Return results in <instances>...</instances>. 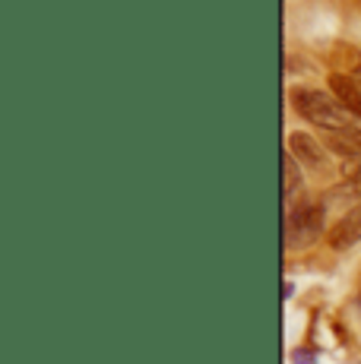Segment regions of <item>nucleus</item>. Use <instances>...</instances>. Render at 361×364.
<instances>
[{
  "mask_svg": "<svg viewBox=\"0 0 361 364\" xmlns=\"http://www.w3.org/2000/svg\"><path fill=\"white\" fill-rule=\"evenodd\" d=\"M289 99H291V108H295L304 121H311L314 127H320L323 133L326 130L358 127L355 114H349V111L336 102V95H326V92H317V89L298 86V89H291Z\"/></svg>",
  "mask_w": 361,
  "mask_h": 364,
  "instance_id": "nucleus-1",
  "label": "nucleus"
},
{
  "mask_svg": "<svg viewBox=\"0 0 361 364\" xmlns=\"http://www.w3.org/2000/svg\"><path fill=\"white\" fill-rule=\"evenodd\" d=\"M326 206L323 203H301V206L289 209L286 215V247L304 250L323 235Z\"/></svg>",
  "mask_w": 361,
  "mask_h": 364,
  "instance_id": "nucleus-2",
  "label": "nucleus"
},
{
  "mask_svg": "<svg viewBox=\"0 0 361 364\" xmlns=\"http://www.w3.org/2000/svg\"><path fill=\"white\" fill-rule=\"evenodd\" d=\"M326 241H330L333 250H349V247H355V244L361 241V206L349 209V213H345L343 219H339L336 225L330 228Z\"/></svg>",
  "mask_w": 361,
  "mask_h": 364,
  "instance_id": "nucleus-4",
  "label": "nucleus"
},
{
  "mask_svg": "<svg viewBox=\"0 0 361 364\" xmlns=\"http://www.w3.org/2000/svg\"><path fill=\"white\" fill-rule=\"evenodd\" d=\"M323 206H361V171L349 174L343 184H336L333 191H326Z\"/></svg>",
  "mask_w": 361,
  "mask_h": 364,
  "instance_id": "nucleus-7",
  "label": "nucleus"
},
{
  "mask_svg": "<svg viewBox=\"0 0 361 364\" xmlns=\"http://www.w3.org/2000/svg\"><path fill=\"white\" fill-rule=\"evenodd\" d=\"M323 146L336 156L358 159L361 156V127H345V130H326Z\"/></svg>",
  "mask_w": 361,
  "mask_h": 364,
  "instance_id": "nucleus-6",
  "label": "nucleus"
},
{
  "mask_svg": "<svg viewBox=\"0 0 361 364\" xmlns=\"http://www.w3.org/2000/svg\"><path fill=\"white\" fill-rule=\"evenodd\" d=\"M295 364H314L311 352H295Z\"/></svg>",
  "mask_w": 361,
  "mask_h": 364,
  "instance_id": "nucleus-9",
  "label": "nucleus"
},
{
  "mask_svg": "<svg viewBox=\"0 0 361 364\" xmlns=\"http://www.w3.org/2000/svg\"><path fill=\"white\" fill-rule=\"evenodd\" d=\"M282 162H286V187H282V191H286V200H291L298 181H301V171H298V159L291 156V152H286V159H282Z\"/></svg>",
  "mask_w": 361,
  "mask_h": 364,
  "instance_id": "nucleus-8",
  "label": "nucleus"
},
{
  "mask_svg": "<svg viewBox=\"0 0 361 364\" xmlns=\"http://www.w3.org/2000/svg\"><path fill=\"white\" fill-rule=\"evenodd\" d=\"M330 92L336 95V102L343 105L349 114L361 117V80L345 73H330Z\"/></svg>",
  "mask_w": 361,
  "mask_h": 364,
  "instance_id": "nucleus-5",
  "label": "nucleus"
},
{
  "mask_svg": "<svg viewBox=\"0 0 361 364\" xmlns=\"http://www.w3.org/2000/svg\"><path fill=\"white\" fill-rule=\"evenodd\" d=\"M289 152L298 159L304 168H326V146L323 143H317L311 133H304V130H295V133H289Z\"/></svg>",
  "mask_w": 361,
  "mask_h": 364,
  "instance_id": "nucleus-3",
  "label": "nucleus"
}]
</instances>
